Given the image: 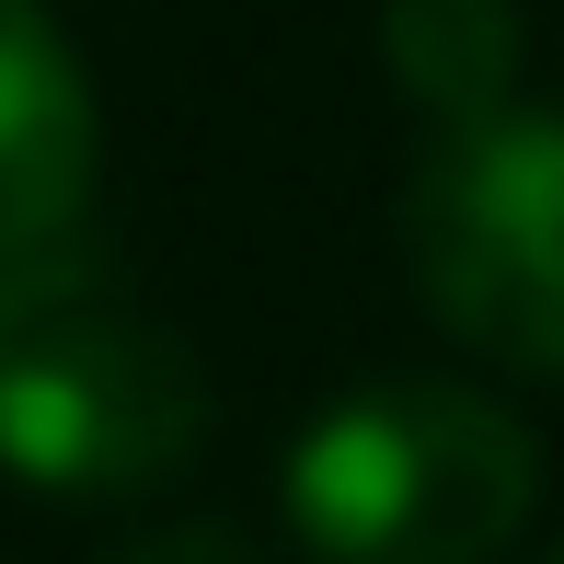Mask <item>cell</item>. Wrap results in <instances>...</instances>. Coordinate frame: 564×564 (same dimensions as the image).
Listing matches in <instances>:
<instances>
[{"label": "cell", "instance_id": "obj_1", "mask_svg": "<svg viewBox=\"0 0 564 564\" xmlns=\"http://www.w3.org/2000/svg\"><path fill=\"white\" fill-rule=\"evenodd\" d=\"M208 449L185 335L127 312L82 230L0 253V473L35 496H150Z\"/></svg>", "mask_w": 564, "mask_h": 564}, {"label": "cell", "instance_id": "obj_2", "mask_svg": "<svg viewBox=\"0 0 564 564\" xmlns=\"http://www.w3.org/2000/svg\"><path fill=\"white\" fill-rule=\"evenodd\" d=\"M542 449L496 392L357 380L289 449V530L312 564H496L530 519Z\"/></svg>", "mask_w": 564, "mask_h": 564}, {"label": "cell", "instance_id": "obj_3", "mask_svg": "<svg viewBox=\"0 0 564 564\" xmlns=\"http://www.w3.org/2000/svg\"><path fill=\"white\" fill-rule=\"evenodd\" d=\"M403 265L473 357L564 380V105L438 127L403 185Z\"/></svg>", "mask_w": 564, "mask_h": 564}, {"label": "cell", "instance_id": "obj_4", "mask_svg": "<svg viewBox=\"0 0 564 564\" xmlns=\"http://www.w3.org/2000/svg\"><path fill=\"white\" fill-rule=\"evenodd\" d=\"M93 196V82L46 0H0V253L82 230Z\"/></svg>", "mask_w": 564, "mask_h": 564}, {"label": "cell", "instance_id": "obj_5", "mask_svg": "<svg viewBox=\"0 0 564 564\" xmlns=\"http://www.w3.org/2000/svg\"><path fill=\"white\" fill-rule=\"evenodd\" d=\"M380 58H392L403 105H426V127H460V116L519 105L530 35L507 0H392L380 12Z\"/></svg>", "mask_w": 564, "mask_h": 564}, {"label": "cell", "instance_id": "obj_6", "mask_svg": "<svg viewBox=\"0 0 564 564\" xmlns=\"http://www.w3.org/2000/svg\"><path fill=\"white\" fill-rule=\"evenodd\" d=\"M116 564H253L242 530H219V519H185V530H150V542H127Z\"/></svg>", "mask_w": 564, "mask_h": 564}, {"label": "cell", "instance_id": "obj_7", "mask_svg": "<svg viewBox=\"0 0 564 564\" xmlns=\"http://www.w3.org/2000/svg\"><path fill=\"white\" fill-rule=\"evenodd\" d=\"M553 564H564V542H553Z\"/></svg>", "mask_w": 564, "mask_h": 564}]
</instances>
